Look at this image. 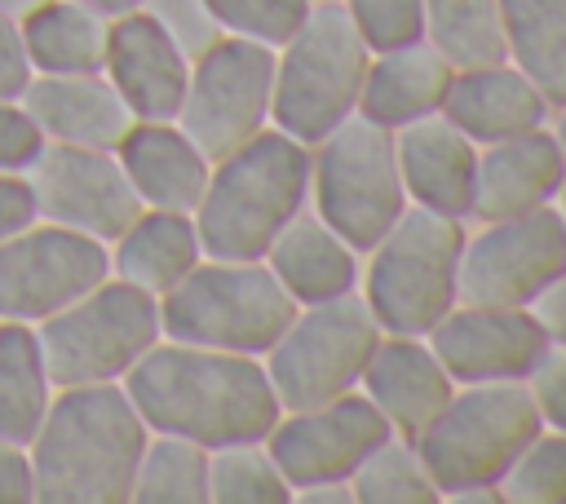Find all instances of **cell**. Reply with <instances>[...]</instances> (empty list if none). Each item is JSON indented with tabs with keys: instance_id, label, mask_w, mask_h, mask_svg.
I'll list each match as a JSON object with an SVG mask.
<instances>
[{
	"instance_id": "obj_1",
	"label": "cell",
	"mask_w": 566,
	"mask_h": 504,
	"mask_svg": "<svg viewBox=\"0 0 566 504\" xmlns=\"http://www.w3.org/2000/svg\"><path fill=\"white\" fill-rule=\"evenodd\" d=\"M119 385L150 433H177L208 451L265 438L283 411L261 358L168 336H159Z\"/></svg>"
},
{
	"instance_id": "obj_2",
	"label": "cell",
	"mask_w": 566,
	"mask_h": 504,
	"mask_svg": "<svg viewBox=\"0 0 566 504\" xmlns=\"http://www.w3.org/2000/svg\"><path fill=\"white\" fill-rule=\"evenodd\" d=\"M150 429L119 380L62 385L27 442L35 504H128Z\"/></svg>"
},
{
	"instance_id": "obj_3",
	"label": "cell",
	"mask_w": 566,
	"mask_h": 504,
	"mask_svg": "<svg viewBox=\"0 0 566 504\" xmlns=\"http://www.w3.org/2000/svg\"><path fill=\"white\" fill-rule=\"evenodd\" d=\"M310 203V146L283 128H261L230 155L212 159L195 203L203 256L261 261L274 234Z\"/></svg>"
},
{
	"instance_id": "obj_4",
	"label": "cell",
	"mask_w": 566,
	"mask_h": 504,
	"mask_svg": "<svg viewBox=\"0 0 566 504\" xmlns=\"http://www.w3.org/2000/svg\"><path fill=\"white\" fill-rule=\"evenodd\" d=\"M539 411L522 380L455 385L447 407L411 438L442 500H500V477L513 455L539 433Z\"/></svg>"
},
{
	"instance_id": "obj_5",
	"label": "cell",
	"mask_w": 566,
	"mask_h": 504,
	"mask_svg": "<svg viewBox=\"0 0 566 504\" xmlns=\"http://www.w3.org/2000/svg\"><path fill=\"white\" fill-rule=\"evenodd\" d=\"M469 225L460 217H442L407 203L402 217L363 252L358 296L367 301L380 332L424 336L455 301L460 252Z\"/></svg>"
},
{
	"instance_id": "obj_6",
	"label": "cell",
	"mask_w": 566,
	"mask_h": 504,
	"mask_svg": "<svg viewBox=\"0 0 566 504\" xmlns=\"http://www.w3.org/2000/svg\"><path fill=\"white\" fill-rule=\"evenodd\" d=\"M367 44L358 40L340 0H314L305 22L274 49L270 124L314 146L358 111Z\"/></svg>"
},
{
	"instance_id": "obj_7",
	"label": "cell",
	"mask_w": 566,
	"mask_h": 504,
	"mask_svg": "<svg viewBox=\"0 0 566 504\" xmlns=\"http://www.w3.org/2000/svg\"><path fill=\"white\" fill-rule=\"evenodd\" d=\"M296 301L265 261L203 256L177 287L159 296V332L168 340L261 358L292 323Z\"/></svg>"
},
{
	"instance_id": "obj_8",
	"label": "cell",
	"mask_w": 566,
	"mask_h": 504,
	"mask_svg": "<svg viewBox=\"0 0 566 504\" xmlns=\"http://www.w3.org/2000/svg\"><path fill=\"white\" fill-rule=\"evenodd\" d=\"M310 208L354 248L367 252L407 208L394 128L358 111L310 146Z\"/></svg>"
},
{
	"instance_id": "obj_9",
	"label": "cell",
	"mask_w": 566,
	"mask_h": 504,
	"mask_svg": "<svg viewBox=\"0 0 566 504\" xmlns=\"http://www.w3.org/2000/svg\"><path fill=\"white\" fill-rule=\"evenodd\" d=\"M35 336H40L53 389L124 380L133 363L164 336L159 301L106 274L97 287H88L44 323H35Z\"/></svg>"
},
{
	"instance_id": "obj_10",
	"label": "cell",
	"mask_w": 566,
	"mask_h": 504,
	"mask_svg": "<svg viewBox=\"0 0 566 504\" xmlns=\"http://www.w3.org/2000/svg\"><path fill=\"white\" fill-rule=\"evenodd\" d=\"M376 340L380 323L371 318L367 301L358 292H345L318 305H296L283 336L261 354V367L283 411L314 407L358 389Z\"/></svg>"
},
{
	"instance_id": "obj_11",
	"label": "cell",
	"mask_w": 566,
	"mask_h": 504,
	"mask_svg": "<svg viewBox=\"0 0 566 504\" xmlns=\"http://www.w3.org/2000/svg\"><path fill=\"white\" fill-rule=\"evenodd\" d=\"M270 93H274V49L239 35H221L199 57H190V80L177 124L195 137V146L208 159H221L261 128H270Z\"/></svg>"
},
{
	"instance_id": "obj_12",
	"label": "cell",
	"mask_w": 566,
	"mask_h": 504,
	"mask_svg": "<svg viewBox=\"0 0 566 504\" xmlns=\"http://www.w3.org/2000/svg\"><path fill=\"white\" fill-rule=\"evenodd\" d=\"M557 274H566V225L557 208L522 217L478 221L460 252V301L478 305H531Z\"/></svg>"
},
{
	"instance_id": "obj_13",
	"label": "cell",
	"mask_w": 566,
	"mask_h": 504,
	"mask_svg": "<svg viewBox=\"0 0 566 504\" xmlns=\"http://www.w3.org/2000/svg\"><path fill=\"white\" fill-rule=\"evenodd\" d=\"M106 274L111 261L102 239L35 217L27 230L0 239V318L35 327Z\"/></svg>"
},
{
	"instance_id": "obj_14",
	"label": "cell",
	"mask_w": 566,
	"mask_h": 504,
	"mask_svg": "<svg viewBox=\"0 0 566 504\" xmlns=\"http://www.w3.org/2000/svg\"><path fill=\"white\" fill-rule=\"evenodd\" d=\"M389 433V420L367 402V393L349 389L314 407L279 411V420L265 433V447L296 491L310 482H349L363 455L380 447Z\"/></svg>"
},
{
	"instance_id": "obj_15",
	"label": "cell",
	"mask_w": 566,
	"mask_h": 504,
	"mask_svg": "<svg viewBox=\"0 0 566 504\" xmlns=\"http://www.w3.org/2000/svg\"><path fill=\"white\" fill-rule=\"evenodd\" d=\"M27 186L40 221L80 230L102 243H111L142 212L115 150L44 141V150L27 168Z\"/></svg>"
},
{
	"instance_id": "obj_16",
	"label": "cell",
	"mask_w": 566,
	"mask_h": 504,
	"mask_svg": "<svg viewBox=\"0 0 566 504\" xmlns=\"http://www.w3.org/2000/svg\"><path fill=\"white\" fill-rule=\"evenodd\" d=\"M424 340L455 385L522 380L539 358V349L548 345L531 305H478V301H455L424 332Z\"/></svg>"
},
{
	"instance_id": "obj_17",
	"label": "cell",
	"mask_w": 566,
	"mask_h": 504,
	"mask_svg": "<svg viewBox=\"0 0 566 504\" xmlns=\"http://www.w3.org/2000/svg\"><path fill=\"white\" fill-rule=\"evenodd\" d=\"M102 75L124 97L133 119H177L190 80V57L142 9H133L111 18Z\"/></svg>"
},
{
	"instance_id": "obj_18",
	"label": "cell",
	"mask_w": 566,
	"mask_h": 504,
	"mask_svg": "<svg viewBox=\"0 0 566 504\" xmlns=\"http://www.w3.org/2000/svg\"><path fill=\"white\" fill-rule=\"evenodd\" d=\"M566 181V155L553 128H531L491 146H478V177H473V221L522 217L548 208Z\"/></svg>"
},
{
	"instance_id": "obj_19",
	"label": "cell",
	"mask_w": 566,
	"mask_h": 504,
	"mask_svg": "<svg viewBox=\"0 0 566 504\" xmlns=\"http://www.w3.org/2000/svg\"><path fill=\"white\" fill-rule=\"evenodd\" d=\"M358 389L367 393V402L389 420V429L398 438H416L455 393V380L447 376V367L438 363V354L429 349L424 336H398V332H380Z\"/></svg>"
},
{
	"instance_id": "obj_20",
	"label": "cell",
	"mask_w": 566,
	"mask_h": 504,
	"mask_svg": "<svg viewBox=\"0 0 566 504\" xmlns=\"http://www.w3.org/2000/svg\"><path fill=\"white\" fill-rule=\"evenodd\" d=\"M394 150H398V177H402L407 203L469 221L478 146L442 111L394 128Z\"/></svg>"
},
{
	"instance_id": "obj_21",
	"label": "cell",
	"mask_w": 566,
	"mask_h": 504,
	"mask_svg": "<svg viewBox=\"0 0 566 504\" xmlns=\"http://www.w3.org/2000/svg\"><path fill=\"white\" fill-rule=\"evenodd\" d=\"M40 128L44 141L62 146H93V150H115L119 137L133 128V111L124 97L111 88L102 71L84 75H31L22 97H18Z\"/></svg>"
},
{
	"instance_id": "obj_22",
	"label": "cell",
	"mask_w": 566,
	"mask_h": 504,
	"mask_svg": "<svg viewBox=\"0 0 566 504\" xmlns=\"http://www.w3.org/2000/svg\"><path fill=\"white\" fill-rule=\"evenodd\" d=\"M115 159L137 203L168 212H195L212 172V159L177 119H133V128L115 146Z\"/></svg>"
},
{
	"instance_id": "obj_23",
	"label": "cell",
	"mask_w": 566,
	"mask_h": 504,
	"mask_svg": "<svg viewBox=\"0 0 566 504\" xmlns=\"http://www.w3.org/2000/svg\"><path fill=\"white\" fill-rule=\"evenodd\" d=\"M442 115L473 141V146H491L517 133H531L548 119V102L544 93L504 57V62H486V66H464L451 75Z\"/></svg>"
},
{
	"instance_id": "obj_24",
	"label": "cell",
	"mask_w": 566,
	"mask_h": 504,
	"mask_svg": "<svg viewBox=\"0 0 566 504\" xmlns=\"http://www.w3.org/2000/svg\"><path fill=\"white\" fill-rule=\"evenodd\" d=\"M261 261L296 305H318V301L358 292L363 252H354L310 203L274 234Z\"/></svg>"
},
{
	"instance_id": "obj_25",
	"label": "cell",
	"mask_w": 566,
	"mask_h": 504,
	"mask_svg": "<svg viewBox=\"0 0 566 504\" xmlns=\"http://www.w3.org/2000/svg\"><path fill=\"white\" fill-rule=\"evenodd\" d=\"M451 75H455V66L424 40H416L407 49L371 53L363 93H358V115L380 128H402L424 115H438L447 102Z\"/></svg>"
},
{
	"instance_id": "obj_26",
	"label": "cell",
	"mask_w": 566,
	"mask_h": 504,
	"mask_svg": "<svg viewBox=\"0 0 566 504\" xmlns=\"http://www.w3.org/2000/svg\"><path fill=\"white\" fill-rule=\"evenodd\" d=\"M106 261L111 274L142 287L146 296H164L168 287H177L199 261H203V243L195 230L190 212H168V208H142L111 243H106Z\"/></svg>"
},
{
	"instance_id": "obj_27",
	"label": "cell",
	"mask_w": 566,
	"mask_h": 504,
	"mask_svg": "<svg viewBox=\"0 0 566 504\" xmlns=\"http://www.w3.org/2000/svg\"><path fill=\"white\" fill-rule=\"evenodd\" d=\"M27 57L35 75H84L102 71L111 18L97 9H84L75 0H40L31 13L18 18Z\"/></svg>"
},
{
	"instance_id": "obj_28",
	"label": "cell",
	"mask_w": 566,
	"mask_h": 504,
	"mask_svg": "<svg viewBox=\"0 0 566 504\" xmlns=\"http://www.w3.org/2000/svg\"><path fill=\"white\" fill-rule=\"evenodd\" d=\"M504 57L544 93L566 106V0H500Z\"/></svg>"
},
{
	"instance_id": "obj_29",
	"label": "cell",
	"mask_w": 566,
	"mask_h": 504,
	"mask_svg": "<svg viewBox=\"0 0 566 504\" xmlns=\"http://www.w3.org/2000/svg\"><path fill=\"white\" fill-rule=\"evenodd\" d=\"M53 402V380L31 323L0 318V438L31 442Z\"/></svg>"
},
{
	"instance_id": "obj_30",
	"label": "cell",
	"mask_w": 566,
	"mask_h": 504,
	"mask_svg": "<svg viewBox=\"0 0 566 504\" xmlns=\"http://www.w3.org/2000/svg\"><path fill=\"white\" fill-rule=\"evenodd\" d=\"M424 44L455 71L504 62L500 0H424Z\"/></svg>"
},
{
	"instance_id": "obj_31",
	"label": "cell",
	"mask_w": 566,
	"mask_h": 504,
	"mask_svg": "<svg viewBox=\"0 0 566 504\" xmlns=\"http://www.w3.org/2000/svg\"><path fill=\"white\" fill-rule=\"evenodd\" d=\"M128 504H208V447L177 438V433H150Z\"/></svg>"
},
{
	"instance_id": "obj_32",
	"label": "cell",
	"mask_w": 566,
	"mask_h": 504,
	"mask_svg": "<svg viewBox=\"0 0 566 504\" xmlns=\"http://www.w3.org/2000/svg\"><path fill=\"white\" fill-rule=\"evenodd\" d=\"M292 482L270 455L265 438L226 442L208 451V504H287Z\"/></svg>"
},
{
	"instance_id": "obj_33",
	"label": "cell",
	"mask_w": 566,
	"mask_h": 504,
	"mask_svg": "<svg viewBox=\"0 0 566 504\" xmlns=\"http://www.w3.org/2000/svg\"><path fill=\"white\" fill-rule=\"evenodd\" d=\"M349 486H354V504H433V500H442L416 442L398 438V433H389L380 447H371L363 455V464L349 473Z\"/></svg>"
},
{
	"instance_id": "obj_34",
	"label": "cell",
	"mask_w": 566,
	"mask_h": 504,
	"mask_svg": "<svg viewBox=\"0 0 566 504\" xmlns=\"http://www.w3.org/2000/svg\"><path fill=\"white\" fill-rule=\"evenodd\" d=\"M504 504H566V433L539 429L500 477Z\"/></svg>"
},
{
	"instance_id": "obj_35",
	"label": "cell",
	"mask_w": 566,
	"mask_h": 504,
	"mask_svg": "<svg viewBox=\"0 0 566 504\" xmlns=\"http://www.w3.org/2000/svg\"><path fill=\"white\" fill-rule=\"evenodd\" d=\"M310 4L314 0H208L221 35H239L265 49H279L283 40H292Z\"/></svg>"
},
{
	"instance_id": "obj_36",
	"label": "cell",
	"mask_w": 566,
	"mask_h": 504,
	"mask_svg": "<svg viewBox=\"0 0 566 504\" xmlns=\"http://www.w3.org/2000/svg\"><path fill=\"white\" fill-rule=\"evenodd\" d=\"M367 53H389L424 40V0H340Z\"/></svg>"
},
{
	"instance_id": "obj_37",
	"label": "cell",
	"mask_w": 566,
	"mask_h": 504,
	"mask_svg": "<svg viewBox=\"0 0 566 504\" xmlns=\"http://www.w3.org/2000/svg\"><path fill=\"white\" fill-rule=\"evenodd\" d=\"M137 9H142L186 57H199L208 44L221 40V27H217L208 0H137Z\"/></svg>"
},
{
	"instance_id": "obj_38",
	"label": "cell",
	"mask_w": 566,
	"mask_h": 504,
	"mask_svg": "<svg viewBox=\"0 0 566 504\" xmlns=\"http://www.w3.org/2000/svg\"><path fill=\"white\" fill-rule=\"evenodd\" d=\"M522 385L539 411V424L566 433V345H544Z\"/></svg>"
},
{
	"instance_id": "obj_39",
	"label": "cell",
	"mask_w": 566,
	"mask_h": 504,
	"mask_svg": "<svg viewBox=\"0 0 566 504\" xmlns=\"http://www.w3.org/2000/svg\"><path fill=\"white\" fill-rule=\"evenodd\" d=\"M44 150L40 128L31 124L18 97H0V172H27Z\"/></svg>"
},
{
	"instance_id": "obj_40",
	"label": "cell",
	"mask_w": 566,
	"mask_h": 504,
	"mask_svg": "<svg viewBox=\"0 0 566 504\" xmlns=\"http://www.w3.org/2000/svg\"><path fill=\"white\" fill-rule=\"evenodd\" d=\"M31 57H27V40H22V22L0 13V97H22L27 80H31Z\"/></svg>"
},
{
	"instance_id": "obj_41",
	"label": "cell",
	"mask_w": 566,
	"mask_h": 504,
	"mask_svg": "<svg viewBox=\"0 0 566 504\" xmlns=\"http://www.w3.org/2000/svg\"><path fill=\"white\" fill-rule=\"evenodd\" d=\"M31 500H35L31 455L22 442L0 438V504H31Z\"/></svg>"
},
{
	"instance_id": "obj_42",
	"label": "cell",
	"mask_w": 566,
	"mask_h": 504,
	"mask_svg": "<svg viewBox=\"0 0 566 504\" xmlns=\"http://www.w3.org/2000/svg\"><path fill=\"white\" fill-rule=\"evenodd\" d=\"M31 221H35V199L27 172H0V239L27 230Z\"/></svg>"
},
{
	"instance_id": "obj_43",
	"label": "cell",
	"mask_w": 566,
	"mask_h": 504,
	"mask_svg": "<svg viewBox=\"0 0 566 504\" xmlns=\"http://www.w3.org/2000/svg\"><path fill=\"white\" fill-rule=\"evenodd\" d=\"M531 314L544 332L548 345H566V274H557L535 301H531Z\"/></svg>"
},
{
	"instance_id": "obj_44",
	"label": "cell",
	"mask_w": 566,
	"mask_h": 504,
	"mask_svg": "<svg viewBox=\"0 0 566 504\" xmlns=\"http://www.w3.org/2000/svg\"><path fill=\"white\" fill-rule=\"evenodd\" d=\"M292 500H301V504H354V486L349 482H310V486H296Z\"/></svg>"
},
{
	"instance_id": "obj_45",
	"label": "cell",
	"mask_w": 566,
	"mask_h": 504,
	"mask_svg": "<svg viewBox=\"0 0 566 504\" xmlns=\"http://www.w3.org/2000/svg\"><path fill=\"white\" fill-rule=\"evenodd\" d=\"M75 4L97 9V13H106V18H119V13H133V9H137V0H75Z\"/></svg>"
},
{
	"instance_id": "obj_46",
	"label": "cell",
	"mask_w": 566,
	"mask_h": 504,
	"mask_svg": "<svg viewBox=\"0 0 566 504\" xmlns=\"http://www.w3.org/2000/svg\"><path fill=\"white\" fill-rule=\"evenodd\" d=\"M40 0H0V13H9V18H22V13H31Z\"/></svg>"
},
{
	"instance_id": "obj_47",
	"label": "cell",
	"mask_w": 566,
	"mask_h": 504,
	"mask_svg": "<svg viewBox=\"0 0 566 504\" xmlns=\"http://www.w3.org/2000/svg\"><path fill=\"white\" fill-rule=\"evenodd\" d=\"M553 137H557V146H562V155H566V106L557 111V124H553Z\"/></svg>"
},
{
	"instance_id": "obj_48",
	"label": "cell",
	"mask_w": 566,
	"mask_h": 504,
	"mask_svg": "<svg viewBox=\"0 0 566 504\" xmlns=\"http://www.w3.org/2000/svg\"><path fill=\"white\" fill-rule=\"evenodd\" d=\"M553 208H557V217H562V225H566V181H562V190H557V199H553Z\"/></svg>"
}]
</instances>
